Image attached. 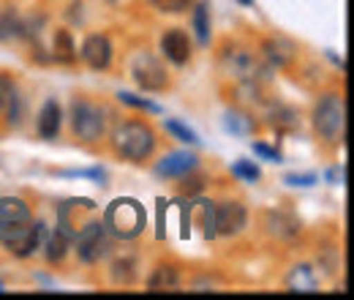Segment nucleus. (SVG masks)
<instances>
[{
  "label": "nucleus",
  "mask_w": 354,
  "mask_h": 300,
  "mask_svg": "<svg viewBox=\"0 0 354 300\" xmlns=\"http://www.w3.org/2000/svg\"><path fill=\"white\" fill-rule=\"evenodd\" d=\"M199 208H202V227H205V238H207V240L218 238V235H216V205H213V202H199Z\"/></svg>",
  "instance_id": "cd10ccee"
},
{
  "label": "nucleus",
  "mask_w": 354,
  "mask_h": 300,
  "mask_svg": "<svg viewBox=\"0 0 354 300\" xmlns=\"http://www.w3.org/2000/svg\"><path fill=\"white\" fill-rule=\"evenodd\" d=\"M156 131L150 129L145 121H123L112 131V150L123 161L142 164L153 156L156 150Z\"/></svg>",
  "instance_id": "f257e3e1"
},
{
  "label": "nucleus",
  "mask_w": 354,
  "mask_h": 300,
  "mask_svg": "<svg viewBox=\"0 0 354 300\" xmlns=\"http://www.w3.org/2000/svg\"><path fill=\"white\" fill-rule=\"evenodd\" d=\"M199 167V156L191 153V150H172L167 153L158 164H156V175L158 177H167V180H175V177H185Z\"/></svg>",
  "instance_id": "f8f14e48"
},
{
  "label": "nucleus",
  "mask_w": 354,
  "mask_h": 300,
  "mask_svg": "<svg viewBox=\"0 0 354 300\" xmlns=\"http://www.w3.org/2000/svg\"><path fill=\"white\" fill-rule=\"evenodd\" d=\"M254 153L262 156V159H267V161H272V164L281 161V150H278V148H270V145H265V142H254Z\"/></svg>",
  "instance_id": "473e14b6"
},
{
  "label": "nucleus",
  "mask_w": 354,
  "mask_h": 300,
  "mask_svg": "<svg viewBox=\"0 0 354 300\" xmlns=\"http://www.w3.org/2000/svg\"><path fill=\"white\" fill-rule=\"evenodd\" d=\"M313 129L327 142L338 145L346 136V101L341 93H324L313 107Z\"/></svg>",
  "instance_id": "7ed1b4c3"
},
{
  "label": "nucleus",
  "mask_w": 354,
  "mask_h": 300,
  "mask_svg": "<svg viewBox=\"0 0 354 300\" xmlns=\"http://www.w3.org/2000/svg\"><path fill=\"white\" fill-rule=\"evenodd\" d=\"M46 252V262L49 265H57V262H63V257L68 254V238L57 229V232H52L49 238H46V246H44Z\"/></svg>",
  "instance_id": "4be33fe9"
},
{
  "label": "nucleus",
  "mask_w": 354,
  "mask_h": 300,
  "mask_svg": "<svg viewBox=\"0 0 354 300\" xmlns=\"http://www.w3.org/2000/svg\"><path fill=\"white\" fill-rule=\"evenodd\" d=\"M44 224L39 221V224H28L19 235H14V238H8L3 246L14 254V257H19V259H25V257H30V254H36L41 246H44Z\"/></svg>",
  "instance_id": "9b49d317"
},
{
  "label": "nucleus",
  "mask_w": 354,
  "mask_h": 300,
  "mask_svg": "<svg viewBox=\"0 0 354 300\" xmlns=\"http://www.w3.org/2000/svg\"><path fill=\"white\" fill-rule=\"evenodd\" d=\"M0 287H3V284H0Z\"/></svg>",
  "instance_id": "f704fd0d"
},
{
  "label": "nucleus",
  "mask_w": 354,
  "mask_h": 300,
  "mask_svg": "<svg viewBox=\"0 0 354 300\" xmlns=\"http://www.w3.org/2000/svg\"><path fill=\"white\" fill-rule=\"evenodd\" d=\"M248 224V211L243 202H234V200H226L216 205V235L223 238H234L245 229Z\"/></svg>",
  "instance_id": "6e6552de"
},
{
  "label": "nucleus",
  "mask_w": 354,
  "mask_h": 300,
  "mask_svg": "<svg viewBox=\"0 0 354 300\" xmlns=\"http://www.w3.org/2000/svg\"><path fill=\"white\" fill-rule=\"evenodd\" d=\"M52 58H55L57 63H74V60H77V44H74L71 30H66V28H57V30H55V39H52Z\"/></svg>",
  "instance_id": "dca6fc26"
},
{
  "label": "nucleus",
  "mask_w": 354,
  "mask_h": 300,
  "mask_svg": "<svg viewBox=\"0 0 354 300\" xmlns=\"http://www.w3.org/2000/svg\"><path fill=\"white\" fill-rule=\"evenodd\" d=\"M30 221V205L22 197H0V243L19 235Z\"/></svg>",
  "instance_id": "0eeeda50"
},
{
  "label": "nucleus",
  "mask_w": 354,
  "mask_h": 300,
  "mask_svg": "<svg viewBox=\"0 0 354 300\" xmlns=\"http://www.w3.org/2000/svg\"><path fill=\"white\" fill-rule=\"evenodd\" d=\"M80 58L88 63L93 71H104L112 63V42L104 33H90L80 46Z\"/></svg>",
  "instance_id": "9d476101"
},
{
  "label": "nucleus",
  "mask_w": 354,
  "mask_h": 300,
  "mask_svg": "<svg viewBox=\"0 0 354 300\" xmlns=\"http://www.w3.org/2000/svg\"><path fill=\"white\" fill-rule=\"evenodd\" d=\"M74 240H77V254L85 265H95L104 257H109V252H112V238L101 221H88L74 235Z\"/></svg>",
  "instance_id": "39448f33"
},
{
  "label": "nucleus",
  "mask_w": 354,
  "mask_h": 300,
  "mask_svg": "<svg viewBox=\"0 0 354 300\" xmlns=\"http://www.w3.org/2000/svg\"><path fill=\"white\" fill-rule=\"evenodd\" d=\"M17 96V90H14V82L6 77V74H0V115H6L8 112V107H11V98Z\"/></svg>",
  "instance_id": "7c9ffc66"
},
{
  "label": "nucleus",
  "mask_w": 354,
  "mask_h": 300,
  "mask_svg": "<svg viewBox=\"0 0 354 300\" xmlns=\"http://www.w3.org/2000/svg\"><path fill=\"white\" fill-rule=\"evenodd\" d=\"M112 281L129 287L136 281V259L133 257H118L112 262Z\"/></svg>",
  "instance_id": "412c9836"
},
{
  "label": "nucleus",
  "mask_w": 354,
  "mask_h": 300,
  "mask_svg": "<svg viewBox=\"0 0 354 300\" xmlns=\"http://www.w3.org/2000/svg\"><path fill=\"white\" fill-rule=\"evenodd\" d=\"M223 129L232 131V134H237V136H243V134L254 131V123H251V118H245V115L229 112V115H226V121H223Z\"/></svg>",
  "instance_id": "a878e982"
},
{
  "label": "nucleus",
  "mask_w": 354,
  "mask_h": 300,
  "mask_svg": "<svg viewBox=\"0 0 354 300\" xmlns=\"http://www.w3.org/2000/svg\"><path fill=\"white\" fill-rule=\"evenodd\" d=\"M104 229L109 232V238H118V240H133L145 232L147 227V213L145 208L139 205V200L133 197H118L115 202L106 205L104 211Z\"/></svg>",
  "instance_id": "f03ea898"
},
{
  "label": "nucleus",
  "mask_w": 354,
  "mask_h": 300,
  "mask_svg": "<svg viewBox=\"0 0 354 300\" xmlns=\"http://www.w3.org/2000/svg\"><path fill=\"white\" fill-rule=\"evenodd\" d=\"M191 39H188V33L185 30H180V28H172V30H167L164 36H161V52H164V58L169 60V63H175V66H185L188 60H191Z\"/></svg>",
  "instance_id": "ddd939ff"
},
{
  "label": "nucleus",
  "mask_w": 354,
  "mask_h": 300,
  "mask_svg": "<svg viewBox=\"0 0 354 300\" xmlns=\"http://www.w3.org/2000/svg\"><path fill=\"white\" fill-rule=\"evenodd\" d=\"M267 227H270L272 235H278V238H283V240H289V238H295V235L300 232V221H297L295 215L281 213V211L267 213Z\"/></svg>",
  "instance_id": "f3484780"
},
{
  "label": "nucleus",
  "mask_w": 354,
  "mask_h": 300,
  "mask_svg": "<svg viewBox=\"0 0 354 300\" xmlns=\"http://www.w3.org/2000/svg\"><path fill=\"white\" fill-rule=\"evenodd\" d=\"M118 98H120L126 107L142 109V112H150V115H161V112H164V109H161L156 101H150L147 96H136V93H129V90H120V93H118Z\"/></svg>",
  "instance_id": "b1692460"
},
{
  "label": "nucleus",
  "mask_w": 354,
  "mask_h": 300,
  "mask_svg": "<svg viewBox=\"0 0 354 300\" xmlns=\"http://www.w3.org/2000/svg\"><path fill=\"white\" fill-rule=\"evenodd\" d=\"M147 287L150 290H177L180 287V273L175 265H158L150 276H147Z\"/></svg>",
  "instance_id": "a211bd4d"
},
{
  "label": "nucleus",
  "mask_w": 354,
  "mask_h": 300,
  "mask_svg": "<svg viewBox=\"0 0 354 300\" xmlns=\"http://www.w3.org/2000/svg\"><path fill=\"white\" fill-rule=\"evenodd\" d=\"M191 8H194L191 25H194L196 42L202 44V46H207V44H210V6H207V3H194Z\"/></svg>",
  "instance_id": "aec40b11"
},
{
  "label": "nucleus",
  "mask_w": 354,
  "mask_h": 300,
  "mask_svg": "<svg viewBox=\"0 0 354 300\" xmlns=\"http://www.w3.org/2000/svg\"><path fill=\"white\" fill-rule=\"evenodd\" d=\"M283 183H289L295 188H310V186L319 183V175H313V172H289L283 177Z\"/></svg>",
  "instance_id": "c756f323"
},
{
  "label": "nucleus",
  "mask_w": 354,
  "mask_h": 300,
  "mask_svg": "<svg viewBox=\"0 0 354 300\" xmlns=\"http://www.w3.org/2000/svg\"><path fill=\"white\" fill-rule=\"evenodd\" d=\"M133 82L142 87L145 93H158L169 85V74L161 66V60H156L150 52H139L131 63Z\"/></svg>",
  "instance_id": "423d86ee"
},
{
  "label": "nucleus",
  "mask_w": 354,
  "mask_h": 300,
  "mask_svg": "<svg viewBox=\"0 0 354 300\" xmlns=\"http://www.w3.org/2000/svg\"><path fill=\"white\" fill-rule=\"evenodd\" d=\"M60 123H63V112H60V104L55 98H46L39 109V118H36V129L44 139H55L60 134Z\"/></svg>",
  "instance_id": "4468645a"
},
{
  "label": "nucleus",
  "mask_w": 354,
  "mask_h": 300,
  "mask_svg": "<svg viewBox=\"0 0 354 300\" xmlns=\"http://www.w3.org/2000/svg\"><path fill=\"white\" fill-rule=\"evenodd\" d=\"M60 175H63V177H90V180H95V183H104V177H106V172L101 170V167H90V170H63Z\"/></svg>",
  "instance_id": "2f4dec72"
},
{
  "label": "nucleus",
  "mask_w": 354,
  "mask_h": 300,
  "mask_svg": "<svg viewBox=\"0 0 354 300\" xmlns=\"http://www.w3.org/2000/svg\"><path fill=\"white\" fill-rule=\"evenodd\" d=\"M232 175H234V177H240V180H245V183H257V180L262 177V170H259L254 161L240 159V161L232 167Z\"/></svg>",
  "instance_id": "393cba45"
},
{
  "label": "nucleus",
  "mask_w": 354,
  "mask_h": 300,
  "mask_svg": "<svg viewBox=\"0 0 354 300\" xmlns=\"http://www.w3.org/2000/svg\"><path fill=\"white\" fill-rule=\"evenodd\" d=\"M237 3H243V6H251V3H254V0H237Z\"/></svg>",
  "instance_id": "72a5a7b5"
},
{
  "label": "nucleus",
  "mask_w": 354,
  "mask_h": 300,
  "mask_svg": "<svg viewBox=\"0 0 354 300\" xmlns=\"http://www.w3.org/2000/svg\"><path fill=\"white\" fill-rule=\"evenodd\" d=\"M265 55L272 66L283 69V66H289V63H292V58H295V46L286 42V39H267Z\"/></svg>",
  "instance_id": "6ab92c4d"
},
{
  "label": "nucleus",
  "mask_w": 354,
  "mask_h": 300,
  "mask_svg": "<svg viewBox=\"0 0 354 300\" xmlns=\"http://www.w3.org/2000/svg\"><path fill=\"white\" fill-rule=\"evenodd\" d=\"M167 131L180 139V142H185V145H199V136H196V131L188 129L185 123H180V121H167Z\"/></svg>",
  "instance_id": "bb28decb"
},
{
  "label": "nucleus",
  "mask_w": 354,
  "mask_h": 300,
  "mask_svg": "<svg viewBox=\"0 0 354 300\" xmlns=\"http://www.w3.org/2000/svg\"><path fill=\"white\" fill-rule=\"evenodd\" d=\"M223 66L234 80H240L245 85H254L262 74V66L257 63V58L248 49H226L223 52Z\"/></svg>",
  "instance_id": "1a4fd4ad"
},
{
  "label": "nucleus",
  "mask_w": 354,
  "mask_h": 300,
  "mask_svg": "<svg viewBox=\"0 0 354 300\" xmlns=\"http://www.w3.org/2000/svg\"><path fill=\"white\" fill-rule=\"evenodd\" d=\"M25 33H28V28L14 11H0V42H6L11 36H25Z\"/></svg>",
  "instance_id": "5701e85b"
},
{
  "label": "nucleus",
  "mask_w": 354,
  "mask_h": 300,
  "mask_svg": "<svg viewBox=\"0 0 354 300\" xmlns=\"http://www.w3.org/2000/svg\"><path fill=\"white\" fill-rule=\"evenodd\" d=\"M286 287L295 292H313L319 287V273L310 265H295L286 276Z\"/></svg>",
  "instance_id": "2eb2a0df"
},
{
  "label": "nucleus",
  "mask_w": 354,
  "mask_h": 300,
  "mask_svg": "<svg viewBox=\"0 0 354 300\" xmlns=\"http://www.w3.org/2000/svg\"><path fill=\"white\" fill-rule=\"evenodd\" d=\"M106 126H109V118H106L104 107L93 104L88 98L71 101V129L80 142H88V145L98 142L106 134Z\"/></svg>",
  "instance_id": "20e7f679"
},
{
  "label": "nucleus",
  "mask_w": 354,
  "mask_h": 300,
  "mask_svg": "<svg viewBox=\"0 0 354 300\" xmlns=\"http://www.w3.org/2000/svg\"><path fill=\"white\" fill-rule=\"evenodd\" d=\"M153 3V8H158V11H164V14H183V11H188L196 0H150Z\"/></svg>",
  "instance_id": "c85d7f7f"
}]
</instances>
